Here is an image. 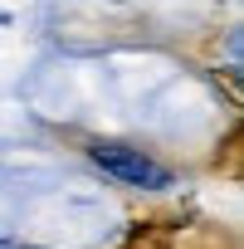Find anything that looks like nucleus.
<instances>
[{
    "instance_id": "obj_1",
    "label": "nucleus",
    "mask_w": 244,
    "mask_h": 249,
    "mask_svg": "<svg viewBox=\"0 0 244 249\" xmlns=\"http://www.w3.org/2000/svg\"><path fill=\"white\" fill-rule=\"evenodd\" d=\"M83 157H88L107 181L127 186V191H147V196H157V191H171V186H176V171H171L166 161H157V157H152L147 147H137V142L93 137V142H83Z\"/></svg>"
}]
</instances>
